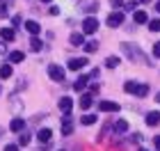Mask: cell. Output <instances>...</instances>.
<instances>
[{"label": "cell", "mask_w": 160, "mask_h": 151, "mask_svg": "<svg viewBox=\"0 0 160 151\" xmlns=\"http://www.w3.org/2000/svg\"><path fill=\"white\" fill-rule=\"evenodd\" d=\"M73 133V121H71V114H64L62 119V135H71Z\"/></svg>", "instance_id": "5"}, {"label": "cell", "mask_w": 160, "mask_h": 151, "mask_svg": "<svg viewBox=\"0 0 160 151\" xmlns=\"http://www.w3.org/2000/svg\"><path fill=\"white\" fill-rule=\"evenodd\" d=\"M30 133H21V138H18V142H21V144H23V147H28V144H30Z\"/></svg>", "instance_id": "25"}, {"label": "cell", "mask_w": 160, "mask_h": 151, "mask_svg": "<svg viewBox=\"0 0 160 151\" xmlns=\"http://www.w3.org/2000/svg\"><path fill=\"white\" fill-rule=\"evenodd\" d=\"M30 48L34 50V53H37V50H41V48H43V44H41V39H37V37H32V39H30Z\"/></svg>", "instance_id": "20"}, {"label": "cell", "mask_w": 160, "mask_h": 151, "mask_svg": "<svg viewBox=\"0 0 160 151\" xmlns=\"http://www.w3.org/2000/svg\"><path fill=\"white\" fill-rule=\"evenodd\" d=\"M48 76L53 78L55 83H62L64 80V69L60 67V64H50V67H48Z\"/></svg>", "instance_id": "2"}, {"label": "cell", "mask_w": 160, "mask_h": 151, "mask_svg": "<svg viewBox=\"0 0 160 151\" xmlns=\"http://www.w3.org/2000/svg\"><path fill=\"white\" fill-rule=\"evenodd\" d=\"M48 12H50V16H57V14H60V7H50Z\"/></svg>", "instance_id": "29"}, {"label": "cell", "mask_w": 160, "mask_h": 151, "mask_svg": "<svg viewBox=\"0 0 160 151\" xmlns=\"http://www.w3.org/2000/svg\"><path fill=\"white\" fill-rule=\"evenodd\" d=\"M98 110L101 112H119V103H114V101H101Z\"/></svg>", "instance_id": "3"}, {"label": "cell", "mask_w": 160, "mask_h": 151, "mask_svg": "<svg viewBox=\"0 0 160 151\" xmlns=\"http://www.w3.org/2000/svg\"><path fill=\"white\" fill-rule=\"evenodd\" d=\"M147 124L149 126H158L160 124V112H149L147 114Z\"/></svg>", "instance_id": "12"}, {"label": "cell", "mask_w": 160, "mask_h": 151, "mask_svg": "<svg viewBox=\"0 0 160 151\" xmlns=\"http://www.w3.org/2000/svg\"><path fill=\"white\" fill-rule=\"evenodd\" d=\"M37 140L41 142V144H43V142H48L50 140V131H48V128H39V131H37Z\"/></svg>", "instance_id": "13"}, {"label": "cell", "mask_w": 160, "mask_h": 151, "mask_svg": "<svg viewBox=\"0 0 160 151\" xmlns=\"http://www.w3.org/2000/svg\"><path fill=\"white\" fill-rule=\"evenodd\" d=\"M114 131H117V133H126V131H128V121L119 119L117 124H114Z\"/></svg>", "instance_id": "18"}, {"label": "cell", "mask_w": 160, "mask_h": 151, "mask_svg": "<svg viewBox=\"0 0 160 151\" xmlns=\"http://www.w3.org/2000/svg\"><path fill=\"white\" fill-rule=\"evenodd\" d=\"M123 89H126L128 94H135V92H137V83H133V80H128L126 85H123Z\"/></svg>", "instance_id": "23"}, {"label": "cell", "mask_w": 160, "mask_h": 151, "mask_svg": "<svg viewBox=\"0 0 160 151\" xmlns=\"http://www.w3.org/2000/svg\"><path fill=\"white\" fill-rule=\"evenodd\" d=\"M137 151H149V149H144V147H142V149H137Z\"/></svg>", "instance_id": "35"}, {"label": "cell", "mask_w": 160, "mask_h": 151, "mask_svg": "<svg viewBox=\"0 0 160 151\" xmlns=\"http://www.w3.org/2000/svg\"><path fill=\"white\" fill-rule=\"evenodd\" d=\"M149 28H151V32H160V18H153L149 23Z\"/></svg>", "instance_id": "27"}, {"label": "cell", "mask_w": 160, "mask_h": 151, "mask_svg": "<svg viewBox=\"0 0 160 151\" xmlns=\"http://www.w3.org/2000/svg\"><path fill=\"white\" fill-rule=\"evenodd\" d=\"M71 46H85V37H82V34H78V32H73V34H71Z\"/></svg>", "instance_id": "15"}, {"label": "cell", "mask_w": 160, "mask_h": 151, "mask_svg": "<svg viewBox=\"0 0 160 151\" xmlns=\"http://www.w3.org/2000/svg\"><path fill=\"white\" fill-rule=\"evenodd\" d=\"M89 105H92V94H82V98H80V108L87 110Z\"/></svg>", "instance_id": "19"}, {"label": "cell", "mask_w": 160, "mask_h": 151, "mask_svg": "<svg viewBox=\"0 0 160 151\" xmlns=\"http://www.w3.org/2000/svg\"><path fill=\"white\" fill-rule=\"evenodd\" d=\"M133 21H135V23H147V21H149V16H147V12L137 9V12L133 14Z\"/></svg>", "instance_id": "14"}, {"label": "cell", "mask_w": 160, "mask_h": 151, "mask_svg": "<svg viewBox=\"0 0 160 151\" xmlns=\"http://www.w3.org/2000/svg\"><path fill=\"white\" fill-rule=\"evenodd\" d=\"M96 48H98V41H87V44H85V50H87V53H94Z\"/></svg>", "instance_id": "26"}, {"label": "cell", "mask_w": 160, "mask_h": 151, "mask_svg": "<svg viewBox=\"0 0 160 151\" xmlns=\"http://www.w3.org/2000/svg\"><path fill=\"white\" fill-rule=\"evenodd\" d=\"M41 3H50V0H41Z\"/></svg>", "instance_id": "36"}, {"label": "cell", "mask_w": 160, "mask_h": 151, "mask_svg": "<svg viewBox=\"0 0 160 151\" xmlns=\"http://www.w3.org/2000/svg\"><path fill=\"white\" fill-rule=\"evenodd\" d=\"M87 67V60L85 57H73V60L69 62V69L71 71H80V69H85Z\"/></svg>", "instance_id": "6"}, {"label": "cell", "mask_w": 160, "mask_h": 151, "mask_svg": "<svg viewBox=\"0 0 160 151\" xmlns=\"http://www.w3.org/2000/svg\"><path fill=\"white\" fill-rule=\"evenodd\" d=\"M25 30L30 32V34H39V30H41V25L37 23V21H25Z\"/></svg>", "instance_id": "8"}, {"label": "cell", "mask_w": 160, "mask_h": 151, "mask_svg": "<svg viewBox=\"0 0 160 151\" xmlns=\"http://www.w3.org/2000/svg\"><path fill=\"white\" fill-rule=\"evenodd\" d=\"M153 55L160 57V41H156V44H153Z\"/></svg>", "instance_id": "28"}, {"label": "cell", "mask_w": 160, "mask_h": 151, "mask_svg": "<svg viewBox=\"0 0 160 151\" xmlns=\"http://www.w3.org/2000/svg\"><path fill=\"white\" fill-rule=\"evenodd\" d=\"M23 60H25V55L21 53V50H12V53H9V62L12 64H18V62H23Z\"/></svg>", "instance_id": "11"}, {"label": "cell", "mask_w": 160, "mask_h": 151, "mask_svg": "<svg viewBox=\"0 0 160 151\" xmlns=\"http://www.w3.org/2000/svg\"><path fill=\"white\" fill-rule=\"evenodd\" d=\"M71 108H73V101H71L69 96H62V98H60V110H62L64 114H71Z\"/></svg>", "instance_id": "7"}, {"label": "cell", "mask_w": 160, "mask_h": 151, "mask_svg": "<svg viewBox=\"0 0 160 151\" xmlns=\"http://www.w3.org/2000/svg\"><path fill=\"white\" fill-rule=\"evenodd\" d=\"M96 30H98V18L87 16V18L82 21V32H85V34H94Z\"/></svg>", "instance_id": "1"}, {"label": "cell", "mask_w": 160, "mask_h": 151, "mask_svg": "<svg viewBox=\"0 0 160 151\" xmlns=\"http://www.w3.org/2000/svg\"><path fill=\"white\" fill-rule=\"evenodd\" d=\"M0 37H2L5 41H14L16 39V32H14L12 28H2V30H0Z\"/></svg>", "instance_id": "9"}, {"label": "cell", "mask_w": 160, "mask_h": 151, "mask_svg": "<svg viewBox=\"0 0 160 151\" xmlns=\"http://www.w3.org/2000/svg\"><path fill=\"white\" fill-rule=\"evenodd\" d=\"M121 23H123V14L121 12H112L110 16H108V25L110 28H119Z\"/></svg>", "instance_id": "4"}, {"label": "cell", "mask_w": 160, "mask_h": 151, "mask_svg": "<svg viewBox=\"0 0 160 151\" xmlns=\"http://www.w3.org/2000/svg\"><path fill=\"white\" fill-rule=\"evenodd\" d=\"M5 151H18V147H16V144H7Z\"/></svg>", "instance_id": "30"}, {"label": "cell", "mask_w": 160, "mask_h": 151, "mask_svg": "<svg viewBox=\"0 0 160 151\" xmlns=\"http://www.w3.org/2000/svg\"><path fill=\"white\" fill-rule=\"evenodd\" d=\"M7 16V7H0V18H5Z\"/></svg>", "instance_id": "32"}, {"label": "cell", "mask_w": 160, "mask_h": 151, "mask_svg": "<svg viewBox=\"0 0 160 151\" xmlns=\"http://www.w3.org/2000/svg\"><path fill=\"white\" fill-rule=\"evenodd\" d=\"M156 9H158V12H160V0H158V5H156Z\"/></svg>", "instance_id": "34"}, {"label": "cell", "mask_w": 160, "mask_h": 151, "mask_svg": "<svg viewBox=\"0 0 160 151\" xmlns=\"http://www.w3.org/2000/svg\"><path fill=\"white\" fill-rule=\"evenodd\" d=\"M0 133H2V131H0Z\"/></svg>", "instance_id": "38"}, {"label": "cell", "mask_w": 160, "mask_h": 151, "mask_svg": "<svg viewBox=\"0 0 160 151\" xmlns=\"http://www.w3.org/2000/svg\"><path fill=\"white\" fill-rule=\"evenodd\" d=\"M117 64H119V57H114V55H112V57H108V60H105V67H108V69H114Z\"/></svg>", "instance_id": "24"}, {"label": "cell", "mask_w": 160, "mask_h": 151, "mask_svg": "<svg viewBox=\"0 0 160 151\" xmlns=\"http://www.w3.org/2000/svg\"><path fill=\"white\" fill-rule=\"evenodd\" d=\"M23 126H25V121L21 119V117H16V119H14L12 124H9V131H14V133H21V131H23Z\"/></svg>", "instance_id": "10"}, {"label": "cell", "mask_w": 160, "mask_h": 151, "mask_svg": "<svg viewBox=\"0 0 160 151\" xmlns=\"http://www.w3.org/2000/svg\"><path fill=\"white\" fill-rule=\"evenodd\" d=\"M87 80H89V76H80L78 80H76V85H73V89H78V92L85 89V87H87Z\"/></svg>", "instance_id": "16"}, {"label": "cell", "mask_w": 160, "mask_h": 151, "mask_svg": "<svg viewBox=\"0 0 160 151\" xmlns=\"http://www.w3.org/2000/svg\"><path fill=\"white\" fill-rule=\"evenodd\" d=\"M12 73H14V71H12L9 64H2V67H0V76H2V78H12Z\"/></svg>", "instance_id": "21"}, {"label": "cell", "mask_w": 160, "mask_h": 151, "mask_svg": "<svg viewBox=\"0 0 160 151\" xmlns=\"http://www.w3.org/2000/svg\"><path fill=\"white\" fill-rule=\"evenodd\" d=\"M96 114H82V119H80V121H82V124L85 126H92V124H96Z\"/></svg>", "instance_id": "17"}, {"label": "cell", "mask_w": 160, "mask_h": 151, "mask_svg": "<svg viewBox=\"0 0 160 151\" xmlns=\"http://www.w3.org/2000/svg\"><path fill=\"white\" fill-rule=\"evenodd\" d=\"M153 144H156V149L160 151V135H156V140H153Z\"/></svg>", "instance_id": "31"}, {"label": "cell", "mask_w": 160, "mask_h": 151, "mask_svg": "<svg viewBox=\"0 0 160 151\" xmlns=\"http://www.w3.org/2000/svg\"><path fill=\"white\" fill-rule=\"evenodd\" d=\"M135 94L140 96V98H144V96L149 94V85H137V92H135Z\"/></svg>", "instance_id": "22"}, {"label": "cell", "mask_w": 160, "mask_h": 151, "mask_svg": "<svg viewBox=\"0 0 160 151\" xmlns=\"http://www.w3.org/2000/svg\"><path fill=\"white\" fill-rule=\"evenodd\" d=\"M0 53H2V46H0Z\"/></svg>", "instance_id": "37"}, {"label": "cell", "mask_w": 160, "mask_h": 151, "mask_svg": "<svg viewBox=\"0 0 160 151\" xmlns=\"http://www.w3.org/2000/svg\"><path fill=\"white\" fill-rule=\"evenodd\" d=\"M112 5L114 7H121V0H112Z\"/></svg>", "instance_id": "33"}]
</instances>
